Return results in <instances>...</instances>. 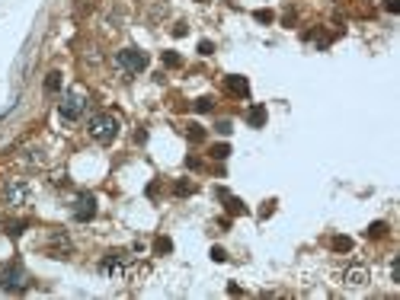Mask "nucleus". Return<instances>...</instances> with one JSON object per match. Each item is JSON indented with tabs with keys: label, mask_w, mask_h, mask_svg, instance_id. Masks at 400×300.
<instances>
[{
	"label": "nucleus",
	"mask_w": 400,
	"mask_h": 300,
	"mask_svg": "<svg viewBox=\"0 0 400 300\" xmlns=\"http://www.w3.org/2000/svg\"><path fill=\"white\" fill-rule=\"evenodd\" d=\"M0 288H3V291H23V288H26V271H23V265H10V268L0 271Z\"/></svg>",
	"instance_id": "7ed1b4c3"
},
{
	"label": "nucleus",
	"mask_w": 400,
	"mask_h": 300,
	"mask_svg": "<svg viewBox=\"0 0 400 300\" xmlns=\"http://www.w3.org/2000/svg\"><path fill=\"white\" fill-rule=\"evenodd\" d=\"M192 192H195V186H192L189 179H179V182L173 186V195H176V198H186V195H192Z\"/></svg>",
	"instance_id": "ddd939ff"
},
{
	"label": "nucleus",
	"mask_w": 400,
	"mask_h": 300,
	"mask_svg": "<svg viewBox=\"0 0 400 300\" xmlns=\"http://www.w3.org/2000/svg\"><path fill=\"white\" fill-rule=\"evenodd\" d=\"M253 19H256V23H272V10H256Z\"/></svg>",
	"instance_id": "5701e85b"
},
{
	"label": "nucleus",
	"mask_w": 400,
	"mask_h": 300,
	"mask_svg": "<svg viewBox=\"0 0 400 300\" xmlns=\"http://www.w3.org/2000/svg\"><path fill=\"white\" fill-rule=\"evenodd\" d=\"M26 198H29V186H26V182H19V179L6 182V201L10 204H23Z\"/></svg>",
	"instance_id": "423d86ee"
},
{
	"label": "nucleus",
	"mask_w": 400,
	"mask_h": 300,
	"mask_svg": "<svg viewBox=\"0 0 400 300\" xmlns=\"http://www.w3.org/2000/svg\"><path fill=\"white\" fill-rule=\"evenodd\" d=\"M346 284H352V288L368 284V271H365V268H349V271H346Z\"/></svg>",
	"instance_id": "9b49d317"
},
{
	"label": "nucleus",
	"mask_w": 400,
	"mask_h": 300,
	"mask_svg": "<svg viewBox=\"0 0 400 300\" xmlns=\"http://www.w3.org/2000/svg\"><path fill=\"white\" fill-rule=\"evenodd\" d=\"M93 214H96V195L80 192V195H77V208H74V217L84 224V221H90Z\"/></svg>",
	"instance_id": "20e7f679"
},
{
	"label": "nucleus",
	"mask_w": 400,
	"mask_h": 300,
	"mask_svg": "<svg viewBox=\"0 0 400 300\" xmlns=\"http://www.w3.org/2000/svg\"><path fill=\"white\" fill-rule=\"evenodd\" d=\"M164 64H167V67H179V64H182V58H179L176 51H164Z\"/></svg>",
	"instance_id": "412c9836"
},
{
	"label": "nucleus",
	"mask_w": 400,
	"mask_h": 300,
	"mask_svg": "<svg viewBox=\"0 0 400 300\" xmlns=\"http://www.w3.org/2000/svg\"><path fill=\"white\" fill-rule=\"evenodd\" d=\"M227 93H234V96H250V80L240 77V74H230V77L224 80Z\"/></svg>",
	"instance_id": "0eeeda50"
},
{
	"label": "nucleus",
	"mask_w": 400,
	"mask_h": 300,
	"mask_svg": "<svg viewBox=\"0 0 400 300\" xmlns=\"http://www.w3.org/2000/svg\"><path fill=\"white\" fill-rule=\"evenodd\" d=\"M247 125L250 128H263V125H266V106H260V102L250 106L247 109Z\"/></svg>",
	"instance_id": "9d476101"
},
{
	"label": "nucleus",
	"mask_w": 400,
	"mask_h": 300,
	"mask_svg": "<svg viewBox=\"0 0 400 300\" xmlns=\"http://www.w3.org/2000/svg\"><path fill=\"white\" fill-rule=\"evenodd\" d=\"M202 3H205V0H202Z\"/></svg>",
	"instance_id": "c85d7f7f"
},
{
	"label": "nucleus",
	"mask_w": 400,
	"mask_h": 300,
	"mask_svg": "<svg viewBox=\"0 0 400 300\" xmlns=\"http://www.w3.org/2000/svg\"><path fill=\"white\" fill-rule=\"evenodd\" d=\"M186 134H189V141H205V128L202 125H189Z\"/></svg>",
	"instance_id": "6ab92c4d"
},
{
	"label": "nucleus",
	"mask_w": 400,
	"mask_h": 300,
	"mask_svg": "<svg viewBox=\"0 0 400 300\" xmlns=\"http://www.w3.org/2000/svg\"><path fill=\"white\" fill-rule=\"evenodd\" d=\"M212 156H215V160H227V156H230V144H215Z\"/></svg>",
	"instance_id": "a211bd4d"
},
{
	"label": "nucleus",
	"mask_w": 400,
	"mask_h": 300,
	"mask_svg": "<svg viewBox=\"0 0 400 300\" xmlns=\"http://www.w3.org/2000/svg\"><path fill=\"white\" fill-rule=\"evenodd\" d=\"M154 252H157V256L173 252V240H170V236H157V240H154Z\"/></svg>",
	"instance_id": "4468645a"
},
{
	"label": "nucleus",
	"mask_w": 400,
	"mask_h": 300,
	"mask_svg": "<svg viewBox=\"0 0 400 300\" xmlns=\"http://www.w3.org/2000/svg\"><path fill=\"white\" fill-rule=\"evenodd\" d=\"M215 195H218L221 201H227V214H247V204H243L240 198H234V195H230L227 188H218Z\"/></svg>",
	"instance_id": "1a4fd4ad"
},
{
	"label": "nucleus",
	"mask_w": 400,
	"mask_h": 300,
	"mask_svg": "<svg viewBox=\"0 0 400 300\" xmlns=\"http://www.w3.org/2000/svg\"><path fill=\"white\" fill-rule=\"evenodd\" d=\"M192 109H195V112H212V109H215V99H212V96H202V99L192 102Z\"/></svg>",
	"instance_id": "dca6fc26"
},
{
	"label": "nucleus",
	"mask_w": 400,
	"mask_h": 300,
	"mask_svg": "<svg viewBox=\"0 0 400 300\" xmlns=\"http://www.w3.org/2000/svg\"><path fill=\"white\" fill-rule=\"evenodd\" d=\"M199 54H215V42L202 38V42H199Z\"/></svg>",
	"instance_id": "b1692460"
},
{
	"label": "nucleus",
	"mask_w": 400,
	"mask_h": 300,
	"mask_svg": "<svg viewBox=\"0 0 400 300\" xmlns=\"http://www.w3.org/2000/svg\"><path fill=\"white\" fill-rule=\"evenodd\" d=\"M58 90H61V74L51 71L48 77H45V93H58Z\"/></svg>",
	"instance_id": "2eb2a0df"
},
{
	"label": "nucleus",
	"mask_w": 400,
	"mask_h": 300,
	"mask_svg": "<svg viewBox=\"0 0 400 300\" xmlns=\"http://www.w3.org/2000/svg\"><path fill=\"white\" fill-rule=\"evenodd\" d=\"M115 64H119L122 71H128V74H141L147 67V54L138 51V48H125V51L115 54Z\"/></svg>",
	"instance_id": "f03ea898"
},
{
	"label": "nucleus",
	"mask_w": 400,
	"mask_h": 300,
	"mask_svg": "<svg viewBox=\"0 0 400 300\" xmlns=\"http://www.w3.org/2000/svg\"><path fill=\"white\" fill-rule=\"evenodd\" d=\"M119 134V118L112 112H99L90 118V138L99 141V144H109V141Z\"/></svg>",
	"instance_id": "f257e3e1"
},
{
	"label": "nucleus",
	"mask_w": 400,
	"mask_h": 300,
	"mask_svg": "<svg viewBox=\"0 0 400 300\" xmlns=\"http://www.w3.org/2000/svg\"><path fill=\"white\" fill-rule=\"evenodd\" d=\"M125 262H128V252H109V256L103 259V271L106 275H119Z\"/></svg>",
	"instance_id": "6e6552de"
},
{
	"label": "nucleus",
	"mask_w": 400,
	"mask_h": 300,
	"mask_svg": "<svg viewBox=\"0 0 400 300\" xmlns=\"http://www.w3.org/2000/svg\"><path fill=\"white\" fill-rule=\"evenodd\" d=\"M208 256H212V262H227V252L221 249V246H212V252H208Z\"/></svg>",
	"instance_id": "4be33fe9"
},
{
	"label": "nucleus",
	"mask_w": 400,
	"mask_h": 300,
	"mask_svg": "<svg viewBox=\"0 0 400 300\" xmlns=\"http://www.w3.org/2000/svg\"><path fill=\"white\" fill-rule=\"evenodd\" d=\"M365 236H368V240H381V236H388V224H384V221H375V224H368V230H365Z\"/></svg>",
	"instance_id": "f8f14e48"
},
{
	"label": "nucleus",
	"mask_w": 400,
	"mask_h": 300,
	"mask_svg": "<svg viewBox=\"0 0 400 300\" xmlns=\"http://www.w3.org/2000/svg\"><path fill=\"white\" fill-rule=\"evenodd\" d=\"M23 230H26V221H10V224H6V233H10V236H19Z\"/></svg>",
	"instance_id": "aec40b11"
},
{
	"label": "nucleus",
	"mask_w": 400,
	"mask_h": 300,
	"mask_svg": "<svg viewBox=\"0 0 400 300\" xmlns=\"http://www.w3.org/2000/svg\"><path fill=\"white\" fill-rule=\"evenodd\" d=\"M333 249L336 252H349L352 249V240H349V236H333Z\"/></svg>",
	"instance_id": "f3484780"
},
{
	"label": "nucleus",
	"mask_w": 400,
	"mask_h": 300,
	"mask_svg": "<svg viewBox=\"0 0 400 300\" xmlns=\"http://www.w3.org/2000/svg\"><path fill=\"white\" fill-rule=\"evenodd\" d=\"M215 131H218V134H224V138H227V134L234 131V125H230V121H218V125H215Z\"/></svg>",
	"instance_id": "393cba45"
},
{
	"label": "nucleus",
	"mask_w": 400,
	"mask_h": 300,
	"mask_svg": "<svg viewBox=\"0 0 400 300\" xmlns=\"http://www.w3.org/2000/svg\"><path fill=\"white\" fill-rule=\"evenodd\" d=\"M384 10H388V13H400V0H384Z\"/></svg>",
	"instance_id": "a878e982"
},
{
	"label": "nucleus",
	"mask_w": 400,
	"mask_h": 300,
	"mask_svg": "<svg viewBox=\"0 0 400 300\" xmlns=\"http://www.w3.org/2000/svg\"><path fill=\"white\" fill-rule=\"evenodd\" d=\"M80 112H84V99H80V96H67V99L58 106V115H61L64 121H74Z\"/></svg>",
	"instance_id": "39448f33"
},
{
	"label": "nucleus",
	"mask_w": 400,
	"mask_h": 300,
	"mask_svg": "<svg viewBox=\"0 0 400 300\" xmlns=\"http://www.w3.org/2000/svg\"><path fill=\"white\" fill-rule=\"evenodd\" d=\"M272 211H275V201H266V204H263V208H260V217H269V214H272Z\"/></svg>",
	"instance_id": "bb28decb"
},
{
	"label": "nucleus",
	"mask_w": 400,
	"mask_h": 300,
	"mask_svg": "<svg viewBox=\"0 0 400 300\" xmlns=\"http://www.w3.org/2000/svg\"><path fill=\"white\" fill-rule=\"evenodd\" d=\"M186 32H189V29H186V23H179V26H176V29H173V36H176V38H182V36H186Z\"/></svg>",
	"instance_id": "cd10ccee"
}]
</instances>
